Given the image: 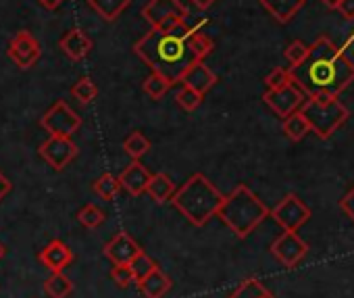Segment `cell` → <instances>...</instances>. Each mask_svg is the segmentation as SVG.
Here are the masks:
<instances>
[{"mask_svg":"<svg viewBox=\"0 0 354 298\" xmlns=\"http://www.w3.org/2000/svg\"><path fill=\"white\" fill-rule=\"evenodd\" d=\"M123 151H125L133 161H140V159L150 151V140H148L142 131H131V133L123 140Z\"/></svg>","mask_w":354,"mask_h":298,"instance_id":"cb8c5ba5","label":"cell"},{"mask_svg":"<svg viewBox=\"0 0 354 298\" xmlns=\"http://www.w3.org/2000/svg\"><path fill=\"white\" fill-rule=\"evenodd\" d=\"M142 17L156 30H175L190 17V11L180 0H150L142 9Z\"/></svg>","mask_w":354,"mask_h":298,"instance_id":"8992f818","label":"cell"},{"mask_svg":"<svg viewBox=\"0 0 354 298\" xmlns=\"http://www.w3.org/2000/svg\"><path fill=\"white\" fill-rule=\"evenodd\" d=\"M38 3L44 7V9H50V11H55V9H59L65 0H38Z\"/></svg>","mask_w":354,"mask_h":298,"instance_id":"ab89813d","label":"cell"},{"mask_svg":"<svg viewBox=\"0 0 354 298\" xmlns=\"http://www.w3.org/2000/svg\"><path fill=\"white\" fill-rule=\"evenodd\" d=\"M156 267H158V265H156V261H152L144 250H142L133 261H131V269H133V273H136L138 281H140V279H144L146 275H150Z\"/></svg>","mask_w":354,"mask_h":298,"instance_id":"e575fe53","label":"cell"},{"mask_svg":"<svg viewBox=\"0 0 354 298\" xmlns=\"http://www.w3.org/2000/svg\"><path fill=\"white\" fill-rule=\"evenodd\" d=\"M138 288H140L144 298H162L171 290V279L167 273H162L156 267L150 275H146L144 279L138 281Z\"/></svg>","mask_w":354,"mask_h":298,"instance_id":"d6986e66","label":"cell"},{"mask_svg":"<svg viewBox=\"0 0 354 298\" xmlns=\"http://www.w3.org/2000/svg\"><path fill=\"white\" fill-rule=\"evenodd\" d=\"M40 125L50 133V136H65L71 138L80 127H82V117L65 102L57 100L40 119Z\"/></svg>","mask_w":354,"mask_h":298,"instance_id":"52a82bcc","label":"cell"},{"mask_svg":"<svg viewBox=\"0 0 354 298\" xmlns=\"http://www.w3.org/2000/svg\"><path fill=\"white\" fill-rule=\"evenodd\" d=\"M96 94H98V88H96V84H94L90 77H82V80H77V82L71 86V96H73L75 100H80L82 104L92 102V100L96 98Z\"/></svg>","mask_w":354,"mask_h":298,"instance_id":"f1b7e54d","label":"cell"},{"mask_svg":"<svg viewBox=\"0 0 354 298\" xmlns=\"http://www.w3.org/2000/svg\"><path fill=\"white\" fill-rule=\"evenodd\" d=\"M59 46H61V50L71 59V61H82V59H86L88 55H90V50H92V40H90V36L84 32V30H69L63 38H61V42H59Z\"/></svg>","mask_w":354,"mask_h":298,"instance_id":"2e32d148","label":"cell"},{"mask_svg":"<svg viewBox=\"0 0 354 298\" xmlns=\"http://www.w3.org/2000/svg\"><path fill=\"white\" fill-rule=\"evenodd\" d=\"M7 254V248H5V244L3 242H0V259H3Z\"/></svg>","mask_w":354,"mask_h":298,"instance_id":"7bdbcfd3","label":"cell"},{"mask_svg":"<svg viewBox=\"0 0 354 298\" xmlns=\"http://www.w3.org/2000/svg\"><path fill=\"white\" fill-rule=\"evenodd\" d=\"M111 279L119 286V288H129L131 283H138V277L131 269V265H115L111 269Z\"/></svg>","mask_w":354,"mask_h":298,"instance_id":"836d02e7","label":"cell"},{"mask_svg":"<svg viewBox=\"0 0 354 298\" xmlns=\"http://www.w3.org/2000/svg\"><path fill=\"white\" fill-rule=\"evenodd\" d=\"M308 50H310V46H308V44H304L302 40H294V42L283 50V57H286V61L290 63V67H292V69H296V67H300V65L306 61Z\"/></svg>","mask_w":354,"mask_h":298,"instance_id":"f546056e","label":"cell"},{"mask_svg":"<svg viewBox=\"0 0 354 298\" xmlns=\"http://www.w3.org/2000/svg\"><path fill=\"white\" fill-rule=\"evenodd\" d=\"M104 219H106L104 211H102V209H98V207H96V205H92V203L84 205V207L80 209V213H77V221H80L84 227H88V230H96V227H100V225L104 223Z\"/></svg>","mask_w":354,"mask_h":298,"instance_id":"4316f807","label":"cell"},{"mask_svg":"<svg viewBox=\"0 0 354 298\" xmlns=\"http://www.w3.org/2000/svg\"><path fill=\"white\" fill-rule=\"evenodd\" d=\"M292 82H294L292 69H283V67H275V69L265 77L267 90H279V88H286V86L292 84Z\"/></svg>","mask_w":354,"mask_h":298,"instance_id":"d6a6232c","label":"cell"},{"mask_svg":"<svg viewBox=\"0 0 354 298\" xmlns=\"http://www.w3.org/2000/svg\"><path fill=\"white\" fill-rule=\"evenodd\" d=\"M292 75L306 96H339L354 82V61L327 36H319L310 44L306 61L292 69Z\"/></svg>","mask_w":354,"mask_h":298,"instance_id":"6da1fadb","label":"cell"},{"mask_svg":"<svg viewBox=\"0 0 354 298\" xmlns=\"http://www.w3.org/2000/svg\"><path fill=\"white\" fill-rule=\"evenodd\" d=\"M300 111L306 117L310 131L321 140H329L348 119V109L337 96H308Z\"/></svg>","mask_w":354,"mask_h":298,"instance_id":"5b68a950","label":"cell"},{"mask_svg":"<svg viewBox=\"0 0 354 298\" xmlns=\"http://www.w3.org/2000/svg\"><path fill=\"white\" fill-rule=\"evenodd\" d=\"M342 50H344V55H346L350 61H354V30H352V32H350V36L346 38V42H344Z\"/></svg>","mask_w":354,"mask_h":298,"instance_id":"74e56055","label":"cell"},{"mask_svg":"<svg viewBox=\"0 0 354 298\" xmlns=\"http://www.w3.org/2000/svg\"><path fill=\"white\" fill-rule=\"evenodd\" d=\"M225 194L203 174H194L173 196V207L180 211L190 223L203 227L213 217H217Z\"/></svg>","mask_w":354,"mask_h":298,"instance_id":"3957f363","label":"cell"},{"mask_svg":"<svg viewBox=\"0 0 354 298\" xmlns=\"http://www.w3.org/2000/svg\"><path fill=\"white\" fill-rule=\"evenodd\" d=\"M267 294H269V290L263 286L261 279L248 277V279H244V281L232 292L230 298H265Z\"/></svg>","mask_w":354,"mask_h":298,"instance_id":"484cf974","label":"cell"},{"mask_svg":"<svg viewBox=\"0 0 354 298\" xmlns=\"http://www.w3.org/2000/svg\"><path fill=\"white\" fill-rule=\"evenodd\" d=\"M94 192L100 196V198H104V201H113L117 194H119V190L123 188L121 186V182H119V178H115L113 174H102L96 182H94Z\"/></svg>","mask_w":354,"mask_h":298,"instance_id":"d4e9b609","label":"cell"},{"mask_svg":"<svg viewBox=\"0 0 354 298\" xmlns=\"http://www.w3.org/2000/svg\"><path fill=\"white\" fill-rule=\"evenodd\" d=\"M271 217L288 232H298L308 219H310V209L304 201H300L298 194H286L273 209Z\"/></svg>","mask_w":354,"mask_h":298,"instance_id":"ba28073f","label":"cell"},{"mask_svg":"<svg viewBox=\"0 0 354 298\" xmlns=\"http://www.w3.org/2000/svg\"><path fill=\"white\" fill-rule=\"evenodd\" d=\"M192 30L186 26H177L175 30H156L152 28L133 44V53L154 71L167 77L171 84L182 82L188 69L198 63V57L190 48Z\"/></svg>","mask_w":354,"mask_h":298,"instance_id":"7a4b0ae2","label":"cell"},{"mask_svg":"<svg viewBox=\"0 0 354 298\" xmlns=\"http://www.w3.org/2000/svg\"><path fill=\"white\" fill-rule=\"evenodd\" d=\"M213 3H215V0H192V5H196L198 9H209Z\"/></svg>","mask_w":354,"mask_h":298,"instance_id":"60d3db41","label":"cell"},{"mask_svg":"<svg viewBox=\"0 0 354 298\" xmlns=\"http://www.w3.org/2000/svg\"><path fill=\"white\" fill-rule=\"evenodd\" d=\"M38 261L46 267V269H50L53 273H57V271H63L65 267H69L71 263H73V250L63 242V240H50L42 250H40V254H38Z\"/></svg>","mask_w":354,"mask_h":298,"instance_id":"5bb4252c","label":"cell"},{"mask_svg":"<svg viewBox=\"0 0 354 298\" xmlns=\"http://www.w3.org/2000/svg\"><path fill=\"white\" fill-rule=\"evenodd\" d=\"M42 57V48L38 40L30 32H19L9 46V59L19 67V69H30L38 63Z\"/></svg>","mask_w":354,"mask_h":298,"instance_id":"7c38bea8","label":"cell"},{"mask_svg":"<svg viewBox=\"0 0 354 298\" xmlns=\"http://www.w3.org/2000/svg\"><path fill=\"white\" fill-rule=\"evenodd\" d=\"M173 84L167 80V77H162L160 73H150V77L144 82V92L152 98V100H158V98H162L167 92H169V88H171Z\"/></svg>","mask_w":354,"mask_h":298,"instance_id":"83f0119b","label":"cell"},{"mask_svg":"<svg viewBox=\"0 0 354 298\" xmlns=\"http://www.w3.org/2000/svg\"><path fill=\"white\" fill-rule=\"evenodd\" d=\"M271 211L263 205V201L244 184L236 186L223 201L217 217L238 236L246 238L250 236L267 217Z\"/></svg>","mask_w":354,"mask_h":298,"instance_id":"277c9868","label":"cell"},{"mask_svg":"<svg viewBox=\"0 0 354 298\" xmlns=\"http://www.w3.org/2000/svg\"><path fill=\"white\" fill-rule=\"evenodd\" d=\"M203 98H205V94L196 92L190 86H184L180 92H177V96H175L177 104H180L182 109H186V111H196L203 104Z\"/></svg>","mask_w":354,"mask_h":298,"instance_id":"4dcf8cb0","label":"cell"},{"mask_svg":"<svg viewBox=\"0 0 354 298\" xmlns=\"http://www.w3.org/2000/svg\"><path fill=\"white\" fill-rule=\"evenodd\" d=\"M263 9L279 24H288L306 5V0H261Z\"/></svg>","mask_w":354,"mask_h":298,"instance_id":"ac0fdd59","label":"cell"},{"mask_svg":"<svg viewBox=\"0 0 354 298\" xmlns=\"http://www.w3.org/2000/svg\"><path fill=\"white\" fill-rule=\"evenodd\" d=\"M88 5H90L104 21H115V19L131 5V0H88Z\"/></svg>","mask_w":354,"mask_h":298,"instance_id":"44dd1931","label":"cell"},{"mask_svg":"<svg viewBox=\"0 0 354 298\" xmlns=\"http://www.w3.org/2000/svg\"><path fill=\"white\" fill-rule=\"evenodd\" d=\"M142 252L140 244L125 232H119L111 242L104 246V257L113 265H131V261Z\"/></svg>","mask_w":354,"mask_h":298,"instance_id":"4fadbf2b","label":"cell"},{"mask_svg":"<svg viewBox=\"0 0 354 298\" xmlns=\"http://www.w3.org/2000/svg\"><path fill=\"white\" fill-rule=\"evenodd\" d=\"M11 190H13V184L3 176V171H0V201H3Z\"/></svg>","mask_w":354,"mask_h":298,"instance_id":"f35d334b","label":"cell"},{"mask_svg":"<svg viewBox=\"0 0 354 298\" xmlns=\"http://www.w3.org/2000/svg\"><path fill=\"white\" fill-rule=\"evenodd\" d=\"M190 48H192V53L198 57V61H203L205 57H209L211 53H213V40L207 36V34H203V32H192V36H190Z\"/></svg>","mask_w":354,"mask_h":298,"instance_id":"1f68e13d","label":"cell"},{"mask_svg":"<svg viewBox=\"0 0 354 298\" xmlns=\"http://www.w3.org/2000/svg\"><path fill=\"white\" fill-rule=\"evenodd\" d=\"M146 192L150 194L152 201H156V203L162 205V203H171L173 201L177 188H175V184L171 182V178L167 174H154Z\"/></svg>","mask_w":354,"mask_h":298,"instance_id":"ffe728a7","label":"cell"},{"mask_svg":"<svg viewBox=\"0 0 354 298\" xmlns=\"http://www.w3.org/2000/svg\"><path fill=\"white\" fill-rule=\"evenodd\" d=\"M339 207H342V211H344V213L354 221V188H352V190H350V192L339 201Z\"/></svg>","mask_w":354,"mask_h":298,"instance_id":"8d00e7d4","label":"cell"},{"mask_svg":"<svg viewBox=\"0 0 354 298\" xmlns=\"http://www.w3.org/2000/svg\"><path fill=\"white\" fill-rule=\"evenodd\" d=\"M44 290L50 298H67L73 292V281L63 271H57L44 281Z\"/></svg>","mask_w":354,"mask_h":298,"instance_id":"603a6c76","label":"cell"},{"mask_svg":"<svg viewBox=\"0 0 354 298\" xmlns=\"http://www.w3.org/2000/svg\"><path fill=\"white\" fill-rule=\"evenodd\" d=\"M182 84L194 88V90L201 92V94H207V92L217 84V75H215L203 61H198V63H194V65L188 69V73L184 75Z\"/></svg>","mask_w":354,"mask_h":298,"instance_id":"e0dca14e","label":"cell"},{"mask_svg":"<svg viewBox=\"0 0 354 298\" xmlns=\"http://www.w3.org/2000/svg\"><path fill=\"white\" fill-rule=\"evenodd\" d=\"M337 13L348 19V21H354V0H339L337 5Z\"/></svg>","mask_w":354,"mask_h":298,"instance_id":"d590c367","label":"cell"},{"mask_svg":"<svg viewBox=\"0 0 354 298\" xmlns=\"http://www.w3.org/2000/svg\"><path fill=\"white\" fill-rule=\"evenodd\" d=\"M306 98H308L306 92H304L296 82H292V84H288L286 88H279V90H267L265 96H263L265 104H267L277 117H281V119H286V117H290L292 113L300 111L302 104L306 102Z\"/></svg>","mask_w":354,"mask_h":298,"instance_id":"9c48e42d","label":"cell"},{"mask_svg":"<svg viewBox=\"0 0 354 298\" xmlns=\"http://www.w3.org/2000/svg\"><path fill=\"white\" fill-rule=\"evenodd\" d=\"M281 129H283V133H286L290 140L300 142V140L310 131V125H308L306 117L302 115V111H296V113H292L290 117H286V119H283Z\"/></svg>","mask_w":354,"mask_h":298,"instance_id":"7402d4cb","label":"cell"},{"mask_svg":"<svg viewBox=\"0 0 354 298\" xmlns=\"http://www.w3.org/2000/svg\"><path fill=\"white\" fill-rule=\"evenodd\" d=\"M150 180H152V174L140 163V161H133L121 176H119V182L121 186L131 194V196H140L148 190L150 186Z\"/></svg>","mask_w":354,"mask_h":298,"instance_id":"9a60e30c","label":"cell"},{"mask_svg":"<svg viewBox=\"0 0 354 298\" xmlns=\"http://www.w3.org/2000/svg\"><path fill=\"white\" fill-rule=\"evenodd\" d=\"M265 298H275V296H273V294H267V296H265Z\"/></svg>","mask_w":354,"mask_h":298,"instance_id":"ee69618b","label":"cell"},{"mask_svg":"<svg viewBox=\"0 0 354 298\" xmlns=\"http://www.w3.org/2000/svg\"><path fill=\"white\" fill-rule=\"evenodd\" d=\"M321 3H323L325 7H329V9H337V5H339V0H321Z\"/></svg>","mask_w":354,"mask_h":298,"instance_id":"b9f144b4","label":"cell"},{"mask_svg":"<svg viewBox=\"0 0 354 298\" xmlns=\"http://www.w3.org/2000/svg\"><path fill=\"white\" fill-rule=\"evenodd\" d=\"M40 157L55 171H63L77 157V144L71 138H65V136H50L40 146Z\"/></svg>","mask_w":354,"mask_h":298,"instance_id":"30bf717a","label":"cell"},{"mask_svg":"<svg viewBox=\"0 0 354 298\" xmlns=\"http://www.w3.org/2000/svg\"><path fill=\"white\" fill-rule=\"evenodd\" d=\"M271 252L273 257L288 269L296 267L308 252V244L296 234V232H288L283 230V234H279L273 244H271Z\"/></svg>","mask_w":354,"mask_h":298,"instance_id":"8fae6325","label":"cell"}]
</instances>
